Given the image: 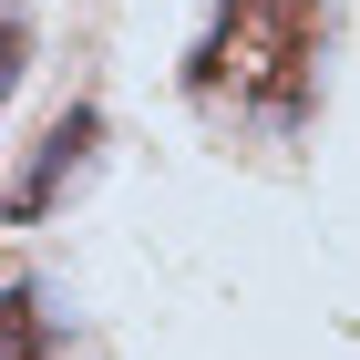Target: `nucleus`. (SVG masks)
<instances>
[{
    "label": "nucleus",
    "mask_w": 360,
    "mask_h": 360,
    "mask_svg": "<svg viewBox=\"0 0 360 360\" xmlns=\"http://www.w3.org/2000/svg\"><path fill=\"white\" fill-rule=\"evenodd\" d=\"M0 360H62V350H52V309H41L31 278L0 288Z\"/></svg>",
    "instance_id": "obj_3"
},
{
    "label": "nucleus",
    "mask_w": 360,
    "mask_h": 360,
    "mask_svg": "<svg viewBox=\"0 0 360 360\" xmlns=\"http://www.w3.org/2000/svg\"><path fill=\"white\" fill-rule=\"evenodd\" d=\"M309 62H319V0H226L195 52V83L237 93L257 113H299Z\"/></svg>",
    "instance_id": "obj_1"
},
{
    "label": "nucleus",
    "mask_w": 360,
    "mask_h": 360,
    "mask_svg": "<svg viewBox=\"0 0 360 360\" xmlns=\"http://www.w3.org/2000/svg\"><path fill=\"white\" fill-rule=\"evenodd\" d=\"M93 134H103V113H93V103H72V113L52 124V134H41V155H31V175H21L11 195H0V217H11V226H31V217H41V206H52L62 186H72V175L93 165Z\"/></svg>",
    "instance_id": "obj_2"
},
{
    "label": "nucleus",
    "mask_w": 360,
    "mask_h": 360,
    "mask_svg": "<svg viewBox=\"0 0 360 360\" xmlns=\"http://www.w3.org/2000/svg\"><path fill=\"white\" fill-rule=\"evenodd\" d=\"M21 62H31V31H21V11H0V103L21 93Z\"/></svg>",
    "instance_id": "obj_4"
}]
</instances>
